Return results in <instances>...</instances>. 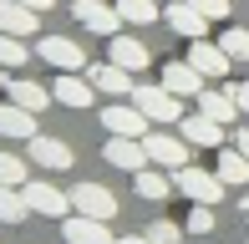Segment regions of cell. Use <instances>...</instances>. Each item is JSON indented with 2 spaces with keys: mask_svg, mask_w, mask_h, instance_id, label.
Masks as SVG:
<instances>
[{
  "mask_svg": "<svg viewBox=\"0 0 249 244\" xmlns=\"http://www.w3.org/2000/svg\"><path fill=\"white\" fill-rule=\"evenodd\" d=\"M173 188L188 198V204H224V183L219 173H209V168H198V163H183V168L173 173Z\"/></svg>",
  "mask_w": 249,
  "mask_h": 244,
  "instance_id": "1",
  "label": "cell"
},
{
  "mask_svg": "<svg viewBox=\"0 0 249 244\" xmlns=\"http://www.w3.org/2000/svg\"><path fill=\"white\" fill-rule=\"evenodd\" d=\"M132 102L148 112V122H183V97H173L163 82H138Z\"/></svg>",
  "mask_w": 249,
  "mask_h": 244,
  "instance_id": "2",
  "label": "cell"
},
{
  "mask_svg": "<svg viewBox=\"0 0 249 244\" xmlns=\"http://www.w3.org/2000/svg\"><path fill=\"white\" fill-rule=\"evenodd\" d=\"M102 127L112 132V138H148V112H142L132 97H117L112 107H102Z\"/></svg>",
  "mask_w": 249,
  "mask_h": 244,
  "instance_id": "3",
  "label": "cell"
},
{
  "mask_svg": "<svg viewBox=\"0 0 249 244\" xmlns=\"http://www.w3.org/2000/svg\"><path fill=\"white\" fill-rule=\"evenodd\" d=\"M36 56L46 66H56V71H87V46L71 41V36H41L36 41Z\"/></svg>",
  "mask_w": 249,
  "mask_h": 244,
  "instance_id": "4",
  "label": "cell"
},
{
  "mask_svg": "<svg viewBox=\"0 0 249 244\" xmlns=\"http://www.w3.org/2000/svg\"><path fill=\"white\" fill-rule=\"evenodd\" d=\"M142 148H148V163L153 168H168V173H178L188 163V138H173V132H148L142 138Z\"/></svg>",
  "mask_w": 249,
  "mask_h": 244,
  "instance_id": "5",
  "label": "cell"
},
{
  "mask_svg": "<svg viewBox=\"0 0 249 244\" xmlns=\"http://www.w3.org/2000/svg\"><path fill=\"white\" fill-rule=\"evenodd\" d=\"M71 209H76V214H87V219H107V224H112L122 204H117V193L102 188V183H76V188H71Z\"/></svg>",
  "mask_w": 249,
  "mask_h": 244,
  "instance_id": "6",
  "label": "cell"
},
{
  "mask_svg": "<svg viewBox=\"0 0 249 244\" xmlns=\"http://www.w3.org/2000/svg\"><path fill=\"white\" fill-rule=\"evenodd\" d=\"M71 16L82 20L92 36H117L122 31V16H117V5H107V0H71Z\"/></svg>",
  "mask_w": 249,
  "mask_h": 244,
  "instance_id": "7",
  "label": "cell"
},
{
  "mask_svg": "<svg viewBox=\"0 0 249 244\" xmlns=\"http://www.w3.org/2000/svg\"><path fill=\"white\" fill-rule=\"evenodd\" d=\"M102 163L117 168V173H142L148 168V148H142V138H107Z\"/></svg>",
  "mask_w": 249,
  "mask_h": 244,
  "instance_id": "8",
  "label": "cell"
},
{
  "mask_svg": "<svg viewBox=\"0 0 249 244\" xmlns=\"http://www.w3.org/2000/svg\"><path fill=\"white\" fill-rule=\"evenodd\" d=\"M163 16H168V26H173L183 41H209V16H203L194 0H168Z\"/></svg>",
  "mask_w": 249,
  "mask_h": 244,
  "instance_id": "9",
  "label": "cell"
},
{
  "mask_svg": "<svg viewBox=\"0 0 249 244\" xmlns=\"http://www.w3.org/2000/svg\"><path fill=\"white\" fill-rule=\"evenodd\" d=\"M61 239L66 244H117L107 219H87V214H66L61 219Z\"/></svg>",
  "mask_w": 249,
  "mask_h": 244,
  "instance_id": "10",
  "label": "cell"
},
{
  "mask_svg": "<svg viewBox=\"0 0 249 244\" xmlns=\"http://www.w3.org/2000/svg\"><path fill=\"white\" fill-rule=\"evenodd\" d=\"M188 61L198 66L203 71V82H224V76H229V51L219 46V41H188Z\"/></svg>",
  "mask_w": 249,
  "mask_h": 244,
  "instance_id": "11",
  "label": "cell"
},
{
  "mask_svg": "<svg viewBox=\"0 0 249 244\" xmlns=\"http://www.w3.org/2000/svg\"><path fill=\"white\" fill-rule=\"evenodd\" d=\"M82 76H87V71H61V76L51 82V97H56L61 107H71V112H87V107H92V97H97V87L82 82Z\"/></svg>",
  "mask_w": 249,
  "mask_h": 244,
  "instance_id": "12",
  "label": "cell"
},
{
  "mask_svg": "<svg viewBox=\"0 0 249 244\" xmlns=\"http://www.w3.org/2000/svg\"><path fill=\"white\" fill-rule=\"evenodd\" d=\"M20 193H26L31 214H41V219H66V209H71V193H61V188H51V183H36V178L20 188Z\"/></svg>",
  "mask_w": 249,
  "mask_h": 244,
  "instance_id": "13",
  "label": "cell"
},
{
  "mask_svg": "<svg viewBox=\"0 0 249 244\" xmlns=\"http://www.w3.org/2000/svg\"><path fill=\"white\" fill-rule=\"evenodd\" d=\"M26 148H31V163H41L46 173H66V168L76 163V158H71V148H66L61 138H46V132H36Z\"/></svg>",
  "mask_w": 249,
  "mask_h": 244,
  "instance_id": "14",
  "label": "cell"
},
{
  "mask_svg": "<svg viewBox=\"0 0 249 244\" xmlns=\"http://www.w3.org/2000/svg\"><path fill=\"white\" fill-rule=\"evenodd\" d=\"M87 82L97 87V92H107V97H132V71L127 66H117V61H102V66H87Z\"/></svg>",
  "mask_w": 249,
  "mask_h": 244,
  "instance_id": "15",
  "label": "cell"
},
{
  "mask_svg": "<svg viewBox=\"0 0 249 244\" xmlns=\"http://www.w3.org/2000/svg\"><path fill=\"white\" fill-rule=\"evenodd\" d=\"M107 61L127 66V71H148V66H153V51L142 46V41H132V36H122V31H117V36L107 41Z\"/></svg>",
  "mask_w": 249,
  "mask_h": 244,
  "instance_id": "16",
  "label": "cell"
},
{
  "mask_svg": "<svg viewBox=\"0 0 249 244\" xmlns=\"http://www.w3.org/2000/svg\"><path fill=\"white\" fill-rule=\"evenodd\" d=\"M36 26H41V10H31V5H20V0H0V31L5 36H36Z\"/></svg>",
  "mask_w": 249,
  "mask_h": 244,
  "instance_id": "17",
  "label": "cell"
},
{
  "mask_svg": "<svg viewBox=\"0 0 249 244\" xmlns=\"http://www.w3.org/2000/svg\"><path fill=\"white\" fill-rule=\"evenodd\" d=\"M163 87L173 97H198L203 92V71H198L194 61H168L163 66Z\"/></svg>",
  "mask_w": 249,
  "mask_h": 244,
  "instance_id": "18",
  "label": "cell"
},
{
  "mask_svg": "<svg viewBox=\"0 0 249 244\" xmlns=\"http://www.w3.org/2000/svg\"><path fill=\"white\" fill-rule=\"evenodd\" d=\"M132 188H138V198H148V204H163L168 193H178V188H173V173H168V168H153V163L142 173H132Z\"/></svg>",
  "mask_w": 249,
  "mask_h": 244,
  "instance_id": "19",
  "label": "cell"
},
{
  "mask_svg": "<svg viewBox=\"0 0 249 244\" xmlns=\"http://www.w3.org/2000/svg\"><path fill=\"white\" fill-rule=\"evenodd\" d=\"M36 117H41V112H26V107L5 102V107H0V138H16V142H31V138H36Z\"/></svg>",
  "mask_w": 249,
  "mask_h": 244,
  "instance_id": "20",
  "label": "cell"
},
{
  "mask_svg": "<svg viewBox=\"0 0 249 244\" xmlns=\"http://www.w3.org/2000/svg\"><path fill=\"white\" fill-rule=\"evenodd\" d=\"M198 112H203V117H213L219 127H229V122L239 117V102H234L224 87H203V92H198Z\"/></svg>",
  "mask_w": 249,
  "mask_h": 244,
  "instance_id": "21",
  "label": "cell"
},
{
  "mask_svg": "<svg viewBox=\"0 0 249 244\" xmlns=\"http://www.w3.org/2000/svg\"><path fill=\"white\" fill-rule=\"evenodd\" d=\"M178 138H188L194 148H219V142H224V127H219L213 117L194 112V117H183V122H178Z\"/></svg>",
  "mask_w": 249,
  "mask_h": 244,
  "instance_id": "22",
  "label": "cell"
},
{
  "mask_svg": "<svg viewBox=\"0 0 249 244\" xmlns=\"http://www.w3.org/2000/svg\"><path fill=\"white\" fill-rule=\"evenodd\" d=\"M5 92H10V102L26 107V112H46V107L56 102V97H51L41 82H20V76H16V82H5Z\"/></svg>",
  "mask_w": 249,
  "mask_h": 244,
  "instance_id": "23",
  "label": "cell"
},
{
  "mask_svg": "<svg viewBox=\"0 0 249 244\" xmlns=\"http://www.w3.org/2000/svg\"><path fill=\"white\" fill-rule=\"evenodd\" d=\"M213 173H219V178L229 183V188H244V183H249V158H244L239 148H229V153H219Z\"/></svg>",
  "mask_w": 249,
  "mask_h": 244,
  "instance_id": "24",
  "label": "cell"
},
{
  "mask_svg": "<svg viewBox=\"0 0 249 244\" xmlns=\"http://www.w3.org/2000/svg\"><path fill=\"white\" fill-rule=\"evenodd\" d=\"M26 219H31L26 193H20V188H10V183H0V224H26Z\"/></svg>",
  "mask_w": 249,
  "mask_h": 244,
  "instance_id": "25",
  "label": "cell"
},
{
  "mask_svg": "<svg viewBox=\"0 0 249 244\" xmlns=\"http://www.w3.org/2000/svg\"><path fill=\"white\" fill-rule=\"evenodd\" d=\"M112 5H117V16L132 20V26H153V20L163 16V5H158V0H112Z\"/></svg>",
  "mask_w": 249,
  "mask_h": 244,
  "instance_id": "26",
  "label": "cell"
},
{
  "mask_svg": "<svg viewBox=\"0 0 249 244\" xmlns=\"http://www.w3.org/2000/svg\"><path fill=\"white\" fill-rule=\"evenodd\" d=\"M26 61H31V46L20 36H5V31H0V66H5V71H20Z\"/></svg>",
  "mask_w": 249,
  "mask_h": 244,
  "instance_id": "27",
  "label": "cell"
},
{
  "mask_svg": "<svg viewBox=\"0 0 249 244\" xmlns=\"http://www.w3.org/2000/svg\"><path fill=\"white\" fill-rule=\"evenodd\" d=\"M31 158H16V153H0V183H10V188H26L31 183V168H26Z\"/></svg>",
  "mask_w": 249,
  "mask_h": 244,
  "instance_id": "28",
  "label": "cell"
},
{
  "mask_svg": "<svg viewBox=\"0 0 249 244\" xmlns=\"http://www.w3.org/2000/svg\"><path fill=\"white\" fill-rule=\"evenodd\" d=\"M219 46L229 51V61H244V66H249V31H244V26H229V31L219 36Z\"/></svg>",
  "mask_w": 249,
  "mask_h": 244,
  "instance_id": "29",
  "label": "cell"
},
{
  "mask_svg": "<svg viewBox=\"0 0 249 244\" xmlns=\"http://www.w3.org/2000/svg\"><path fill=\"white\" fill-rule=\"evenodd\" d=\"M183 234H188V229H178L173 219H153V224H148V239L153 244H183Z\"/></svg>",
  "mask_w": 249,
  "mask_h": 244,
  "instance_id": "30",
  "label": "cell"
},
{
  "mask_svg": "<svg viewBox=\"0 0 249 244\" xmlns=\"http://www.w3.org/2000/svg\"><path fill=\"white\" fill-rule=\"evenodd\" d=\"M183 229H188V234H213V204H194Z\"/></svg>",
  "mask_w": 249,
  "mask_h": 244,
  "instance_id": "31",
  "label": "cell"
},
{
  "mask_svg": "<svg viewBox=\"0 0 249 244\" xmlns=\"http://www.w3.org/2000/svg\"><path fill=\"white\" fill-rule=\"evenodd\" d=\"M194 5L203 10L209 20H229V10H234V0H194Z\"/></svg>",
  "mask_w": 249,
  "mask_h": 244,
  "instance_id": "32",
  "label": "cell"
},
{
  "mask_svg": "<svg viewBox=\"0 0 249 244\" xmlns=\"http://www.w3.org/2000/svg\"><path fill=\"white\" fill-rule=\"evenodd\" d=\"M224 92L239 102V112H249V82H224Z\"/></svg>",
  "mask_w": 249,
  "mask_h": 244,
  "instance_id": "33",
  "label": "cell"
},
{
  "mask_svg": "<svg viewBox=\"0 0 249 244\" xmlns=\"http://www.w3.org/2000/svg\"><path fill=\"white\" fill-rule=\"evenodd\" d=\"M234 148H239L244 158H249V127H239V138H234Z\"/></svg>",
  "mask_w": 249,
  "mask_h": 244,
  "instance_id": "34",
  "label": "cell"
},
{
  "mask_svg": "<svg viewBox=\"0 0 249 244\" xmlns=\"http://www.w3.org/2000/svg\"><path fill=\"white\" fill-rule=\"evenodd\" d=\"M117 244H153V239H148V234H122Z\"/></svg>",
  "mask_w": 249,
  "mask_h": 244,
  "instance_id": "35",
  "label": "cell"
},
{
  "mask_svg": "<svg viewBox=\"0 0 249 244\" xmlns=\"http://www.w3.org/2000/svg\"><path fill=\"white\" fill-rule=\"evenodd\" d=\"M20 5H31V10H51L56 0H20Z\"/></svg>",
  "mask_w": 249,
  "mask_h": 244,
  "instance_id": "36",
  "label": "cell"
},
{
  "mask_svg": "<svg viewBox=\"0 0 249 244\" xmlns=\"http://www.w3.org/2000/svg\"><path fill=\"white\" fill-rule=\"evenodd\" d=\"M239 214H244V224H249V198H239Z\"/></svg>",
  "mask_w": 249,
  "mask_h": 244,
  "instance_id": "37",
  "label": "cell"
}]
</instances>
